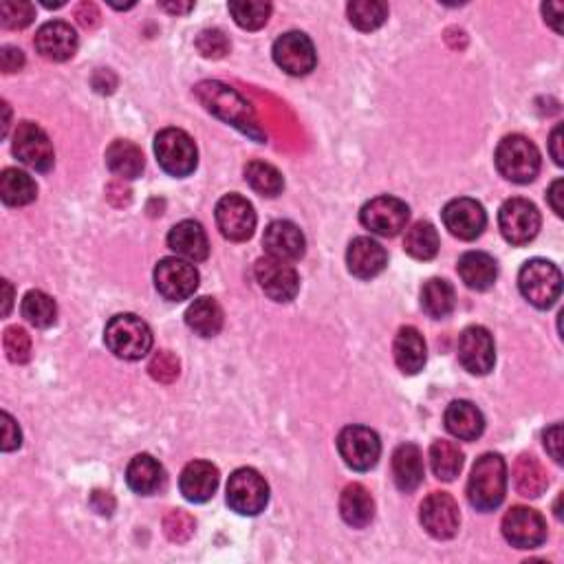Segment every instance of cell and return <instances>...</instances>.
Instances as JSON below:
<instances>
[{
    "label": "cell",
    "instance_id": "14",
    "mask_svg": "<svg viewBox=\"0 0 564 564\" xmlns=\"http://www.w3.org/2000/svg\"><path fill=\"white\" fill-rule=\"evenodd\" d=\"M503 536L516 549H538L547 540V523L536 509L518 505L503 518Z\"/></svg>",
    "mask_w": 564,
    "mask_h": 564
},
{
    "label": "cell",
    "instance_id": "32",
    "mask_svg": "<svg viewBox=\"0 0 564 564\" xmlns=\"http://www.w3.org/2000/svg\"><path fill=\"white\" fill-rule=\"evenodd\" d=\"M186 324L201 338H214L223 329V309L214 298L194 300L186 311Z\"/></svg>",
    "mask_w": 564,
    "mask_h": 564
},
{
    "label": "cell",
    "instance_id": "55",
    "mask_svg": "<svg viewBox=\"0 0 564 564\" xmlns=\"http://www.w3.org/2000/svg\"><path fill=\"white\" fill-rule=\"evenodd\" d=\"M161 7L166 9V12L170 14H188L194 9V3H161Z\"/></svg>",
    "mask_w": 564,
    "mask_h": 564
},
{
    "label": "cell",
    "instance_id": "33",
    "mask_svg": "<svg viewBox=\"0 0 564 564\" xmlns=\"http://www.w3.org/2000/svg\"><path fill=\"white\" fill-rule=\"evenodd\" d=\"M512 479L516 485V492L525 498H538L540 494H545L547 490V472L542 468L540 461L531 454H523L518 457L512 470Z\"/></svg>",
    "mask_w": 564,
    "mask_h": 564
},
{
    "label": "cell",
    "instance_id": "46",
    "mask_svg": "<svg viewBox=\"0 0 564 564\" xmlns=\"http://www.w3.org/2000/svg\"><path fill=\"white\" fill-rule=\"evenodd\" d=\"M150 377L161 384H170L179 377V360L170 351H159L148 364Z\"/></svg>",
    "mask_w": 564,
    "mask_h": 564
},
{
    "label": "cell",
    "instance_id": "49",
    "mask_svg": "<svg viewBox=\"0 0 564 564\" xmlns=\"http://www.w3.org/2000/svg\"><path fill=\"white\" fill-rule=\"evenodd\" d=\"M545 448L551 454V459L556 463H562V426L553 423L551 428L545 430Z\"/></svg>",
    "mask_w": 564,
    "mask_h": 564
},
{
    "label": "cell",
    "instance_id": "25",
    "mask_svg": "<svg viewBox=\"0 0 564 564\" xmlns=\"http://www.w3.org/2000/svg\"><path fill=\"white\" fill-rule=\"evenodd\" d=\"M446 428L452 437L461 441H476L485 430V417L483 412L476 408L472 401H452L446 410Z\"/></svg>",
    "mask_w": 564,
    "mask_h": 564
},
{
    "label": "cell",
    "instance_id": "4",
    "mask_svg": "<svg viewBox=\"0 0 564 564\" xmlns=\"http://www.w3.org/2000/svg\"><path fill=\"white\" fill-rule=\"evenodd\" d=\"M518 287L529 305L551 309L562 294V274L549 260L531 258L518 271Z\"/></svg>",
    "mask_w": 564,
    "mask_h": 564
},
{
    "label": "cell",
    "instance_id": "44",
    "mask_svg": "<svg viewBox=\"0 0 564 564\" xmlns=\"http://www.w3.org/2000/svg\"><path fill=\"white\" fill-rule=\"evenodd\" d=\"M164 531L172 542H186L194 534V518L183 509H172L164 518Z\"/></svg>",
    "mask_w": 564,
    "mask_h": 564
},
{
    "label": "cell",
    "instance_id": "38",
    "mask_svg": "<svg viewBox=\"0 0 564 564\" xmlns=\"http://www.w3.org/2000/svg\"><path fill=\"white\" fill-rule=\"evenodd\" d=\"M404 249L415 260H432L439 254V234L435 225L419 221L410 227L404 238Z\"/></svg>",
    "mask_w": 564,
    "mask_h": 564
},
{
    "label": "cell",
    "instance_id": "10",
    "mask_svg": "<svg viewBox=\"0 0 564 564\" xmlns=\"http://www.w3.org/2000/svg\"><path fill=\"white\" fill-rule=\"evenodd\" d=\"M155 287L170 302H183L199 289V271L183 258H164L155 267Z\"/></svg>",
    "mask_w": 564,
    "mask_h": 564
},
{
    "label": "cell",
    "instance_id": "29",
    "mask_svg": "<svg viewBox=\"0 0 564 564\" xmlns=\"http://www.w3.org/2000/svg\"><path fill=\"white\" fill-rule=\"evenodd\" d=\"M457 271H459L461 280L465 282V287H470L474 291H487L494 285L496 276H498L496 260L485 252L463 254L459 258Z\"/></svg>",
    "mask_w": 564,
    "mask_h": 564
},
{
    "label": "cell",
    "instance_id": "43",
    "mask_svg": "<svg viewBox=\"0 0 564 564\" xmlns=\"http://www.w3.org/2000/svg\"><path fill=\"white\" fill-rule=\"evenodd\" d=\"M3 346H5V353L9 357V362H14V364L29 362V357H31V338H29V333L25 329L9 327L5 331Z\"/></svg>",
    "mask_w": 564,
    "mask_h": 564
},
{
    "label": "cell",
    "instance_id": "34",
    "mask_svg": "<svg viewBox=\"0 0 564 564\" xmlns=\"http://www.w3.org/2000/svg\"><path fill=\"white\" fill-rule=\"evenodd\" d=\"M38 197V186L27 172L18 168H5L0 175V199L5 205L20 208V205H29Z\"/></svg>",
    "mask_w": 564,
    "mask_h": 564
},
{
    "label": "cell",
    "instance_id": "36",
    "mask_svg": "<svg viewBox=\"0 0 564 564\" xmlns=\"http://www.w3.org/2000/svg\"><path fill=\"white\" fill-rule=\"evenodd\" d=\"M430 465L439 481H454L463 468V452L457 443L439 439L430 446Z\"/></svg>",
    "mask_w": 564,
    "mask_h": 564
},
{
    "label": "cell",
    "instance_id": "54",
    "mask_svg": "<svg viewBox=\"0 0 564 564\" xmlns=\"http://www.w3.org/2000/svg\"><path fill=\"white\" fill-rule=\"evenodd\" d=\"M562 126L558 124L556 128H553V133H551V139H549V153L553 157V161H556L558 166H562Z\"/></svg>",
    "mask_w": 564,
    "mask_h": 564
},
{
    "label": "cell",
    "instance_id": "51",
    "mask_svg": "<svg viewBox=\"0 0 564 564\" xmlns=\"http://www.w3.org/2000/svg\"><path fill=\"white\" fill-rule=\"evenodd\" d=\"M75 18L80 20V25L91 29L97 25V20H100V12H97V7L93 3H82L78 9H75Z\"/></svg>",
    "mask_w": 564,
    "mask_h": 564
},
{
    "label": "cell",
    "instance_id": "39",
    "mask_svg": "<svg viewBox=\"0 0 564 564\" xmlns=\"http://www.w3.org/2000/svg\"><path fill=\"white\" fill-rule=\"evenodd\" d=\"M20 311H23V318L29 324H34L36 329H49L58 320L56 302H53V298L47 296L45 291H38V289L29 291V294L23 298Z\"/></svg>",
    "mask_w": 564,
    "mask_h": 564
},
{
    "label": "cell",
    "instance_id": "57",
    "mask_svg": "<svg viewBox=\"0 0 564 564\" xmlns=\"http://www.w3.org/2000/svg\"><path fill=\"white\" fill-rule=\"evenodd\" d=\"M3 111H5V124H3V137H7V130H9V106H7V102H3Z\"/></svg>",
    "mask_w": 564,
    "mask_h": 564
},
{
    "label": "cell",
    "instance_id": "18",
    "mask_svg": "<svg viewBox=\"0 0 564 564\" xmlns=\"http://www.w3.org/2000/svg\"><path fill=\"white\" fill-rule=\"evenodd\" d=\"M459 362L472 375H487L496 364L492 333L485 327H468L459 338Z\"/></svg>",
    "mask_w": 564,
    "mask_h": 564
},
{
    "label": "cell",
    "instance_id": "9",
    "mask_svg": "<svg viewBox=\"0 0 564 564\" xmlns=\"http://www.w3.org/2000/svg\"><path fill=\"white\" fill-rule=\"evenodd\" d=\"M338 450L344 463L355 472L375 468L382 454V441L377 432L366 426H346L338 437Z\"/></svg>",
    "mask_w": 564,
    "mask_h": 564
},
{
    "label": "cell",
    "instance_id": "16",
    "mask_svg": "<svg viewBox=\"0 0 564 564\" xmlns=\"http://www.w3.org/2000/svg\"><path fill=\"white\" fill-rule=\"evenodd\" d=\"M254 276L258 280L260 289L265 291V296L276 302H291L300 291V278L298 271L291 267L287 260L280 258H260L254 269Z\"/></svg>",
    "mask_w": 564,
    "mask_h": 564
},
{
    "label": "cell",
    "instance_id": "11",
    "mask_svg": "<svg viewBox=\"0 0 564 564\" xmlns=\"http://www.w3.org/2000/svg\"><path fill=\"white\" fill-rule=\"evenodd\" d=\"M408 219L410 208L397 197H377L368 201L360 212V221L366 230L384 238H393L406 230Z\"/></svg>",
    "mask_w": 564,
    "mask_h": 564
},
{
    "label": "cell",
    "instance_id": "15",
    "mask_svg": "<svg viewBox=\"0 0 564 564\" xmlns=\"http://www.w3.org/2000/svg\"><path fill=\"white\" fill-rule=\"evenodd\" d=\"M274 62L278 67L294 75V78H302V75H309L313 69H316L318 62V53L313 42L309 40V36L300 34V31H289V34H282L276 42H274Z\"/></svg>",
    "mask_w": 564,
    "mask_h": 564
},
{
    "label": "cell",
    "instance_id": "2",
    "mask_svg": "<svg viewBox=\"0 0 564 564\" xmlns=\"http://www.w3.org/2000/svg\"><path fill=\"white\" fill-rule=\"evenodd\" d=\"M507 492V465L501 454H483L476 459L470 481L468 501L476 512H494L501 507Z\"/></svg>",
    "mask_w": 564,
    "mask_h": 564
},
{
    "label": "cell",
    "instance_id": "42",
    "mask_svg": "<svg viewBox=\"0 0 564 564\" xmlns=\"http://www.w3.org/2000/svg\"><path fill=\"white\" fill-rule=\"evenodd\" d=\"M36 18V9L27 0H5L0 3V23L7 29H25Z\"/></svg>",
    "mask_w": 564,
    "mask_h": 564
},
{
    "label": "cell",
    "instance_id": "26",
    "mask_svg": "<svg viewBox=\"0 0 564 564\" xmlns=\"http://www.w3.org/2000/svg\"><path fill=\"white\" fill-rule=\"evenodd\" d=\"M393 353L399 371L404 375H417L419 371H423V366H426L428 360L426 342H423V335L415 327L399 329L393 344Z\"/></svg>",
    "mask_w": 564,
    "mask_h": 564
},
{
    "label": "cell",
    "instance_id": "21",
    "mask_svg": "<svg viewBox=\"0 0 564 564\" xmlns=\"http://www.w3.org/2000/svg\"><path fill=\"white\" fill-rule=\"evenodd\" d=\"M346 265H349V271L355 278L371 280L386 269L388 254L375 238L360 236L353 238L349 245V252H346Z\"/></svg>",
    "mask_w": 564,
    "mask_h": 564
},
{
    "label": "cell",
    "instance_id": "24",
    "mask_svg": "<svg viewBox=\"0 0 564 564\" xmlns=\"http://www.w3.org/2000/svg\"><path fill=\"white\" fill-rule=\"evenodd\" d=\"M168 247L177 256L192 260V263H201L210 254L208 236L197 221H181L172 227L168 234Z\"/></svg>",
    "mask_w": 564,
    "mask_h": 564
},
{
    "label": "cell",
    "instance_id": "47",
    "mask_svg": "<svg viewBox=\"0 0 564 564\" xmlns=\"http://www.w3.org/2000/svg\"><path fill=\"white\" fill-rule=\"evenodd\" d=\"M20 443H23V432H20L14 417L9 412H3V443H0L3 452L18 450Z\"/></svg>",
    "mask_w": 564,
    "mask_h": 564
},
{
    "label": "cell",
    "instance_id": "45",
    "mask_svg": "<svg viewBox=\"0 0 564 564\" xmlns=\"http://www.w3.org/2000/svg\"><path fill=\"white\" fill-rule=\"evenodd\" d=\"M197 49L201 51L203 58L219 60L230 51V40H227L221 29H205L197 38Z\"/></svg>",
    "mask_w": 564,
    "mask_h": 564
},
{
    "label": "cell",
    "instance_id": "48",
    "mask_svg": "<svg viewBox=\"0 0 564 564\" xmlns=\"http://www.w3.org/2000/svg\"><path fill=\"white\" fill-rule=\"evenodd\" d=\"M25 67V53L18 47H3L0 49V69L5 73H16Z\"/></svg>",
    "mask_w": 564,
    "mask_h": 564
},
{
    "label": "cell",
    "instance_id": "50",
    "mask_svg": "<svg viewBox=\"0 0 564 564\" xmlns=\"http://www.w3.org/2000/svg\"><path fill=\"white\" fill-rule=\"evenodd\" d=\"M547 199H549V205H551V210L556 212L558 216H564V181L562 179H556L551 183V188L547 192Z\"/></svg>",
    "mask_w": 564,
    "mask_h": 564
},
{
    "label": "cell",
    "instance_id": "20",
    "mask_svg": "<svg viewBox=\"0 0 564 564\" xmlns=\"http://www.w3.org/2000/svg\"><path fill=\"white\" fill-rule=\"evenodd\" d=\"M34 45L45 60L67 62L75 56V51H78V34H75V29L69 23H64V20H51V23L38 29Z\"/></svg>",
    "mask_w": 564,
    "mask_h": 564
},
{
    "label": "cell",
    "instance_id": "17",
    "mask_svg": "<svg viewBox=\"0 0 564 564\" xmlns=\"http://www.w3.org/2000/svg\"><path fill=\"white\" fill-rule=\"evenodd\" d=\"M421 525L432 538L450 540L457 536L461 525L459 505L446 492H432L426 501L421 503Z\"/></svg>",
    "mask_w": 564,
    "mask_h": 564
},
{
    "label": "cell",
    "instance_id": "28",
    "mask_svg": "<svg viewBox=\"0 0 564 564\" xmlns=\"http://www.w3.org/2000/svg\"><path fill=\"white\" fill-rule=\"evenodd\" d=\"M126 481L133 492L150 496L164 487L166 474L164 468H161V463L150 457V454H137V457L128 463Z\"/></svg>",
    "mask_w": 564,
    "mask_h": 564
},
{
    "label": "cell",
    "instance_id": "3",
    "mask_svg": "<svg viewBox=\"0 0 564 564\" xmlns=\"http://www.w3.org/2000/svg\"><path fill=\"white\" fill-rule=\"evenodd\" d=\"M104 342L117 357L135 362L153 349V331L135 313H119L106 324Z\"/></svg>",
    "mask_w": 564,
    "mask_h": 564
},
{
    "label": "cell",
    "instance_id": "8",
    "mask_svg": "<svg viewBox=\"0 0 564 564\" xmlns=\"http://www.w3.org/2000/svg\"><path fill=\"white\" fill-rule=\"evenodd\" d=\"M540 212L527 199H509L498 212V227L507 243L523 247L534 241L540 232Z\"/></svg>",
    "mask_w": 564,
    "mask_h": 564
},
{
    "label": "cell",
    "instance_id": "52",
    "mask_svg": "<svg viewBox=\"0 0 564 564\" xmlns=\"http://www.w3.org/2000/svg\"><path fill=\"white\" fill-rule=\"evenodd\" d=\"M542 14H545V20L553 27L556 34H562V5L560 3H547L542 5Z\"/></svg>",
    "mask_w": 564,
    "mask_h": 564
},
{
    "label": "cell",
    "instance_id": "53",
    "mask_svg": "<svg viewBox=\"0 0 564 564\" xmlns=\"http://www.w3.org/2000/svg\"><path fill=\"white\" fill-rule=\"evenodd\" d=\"M91 505L97 514H104V516H111L113 514V507H115V501H113V496L108 494V492H95L93 498H91Z\"/></svg>",
    "mask_w": 564,
    "mask_h": 564
},
{
    "label": "cell",
    "instance_id": "30",
    "mask_svg": "<svg viewBox=\"0 0 564 564\" xmlns=\"http://www.w3.org/2000/svg\"><path fill=\"white\" fill-rule=\"evenodd\" d=\"M340 514L346 525L364 529L375 516V501L364 485L353 483L340 496Z\"/></svg>",
    "mask_w": 564,
    "mask_h": 564
},
{
    "label": "cell",
    "instance_id": "5",
    "mask_svg": "<svg viewBox=\"0 0 564 564\" xmlns=\"http://www.w3.org/2000/svg\"><path fill=\"white\" fill-rule=\"evenodd\" d=\"M496 168L512 183H531L540 172V153L523 135H507L496 148Z\"/></svg>",
    "mask_w": 564,
    "mask_h": 564
},
{
    "label": "cell",
    "instance_id": "35",
    "mask_svg": "<svg viewBox=\"0 0 564 564\" xmlns=\"http://www.w3.org/2000/svg\"><path fill=\"white\" fill-rule=\"evenodd\" d=\"M457 305V294L448 280L432 278L421 289V309L428 313L430 318L443 320L448 318Z\"/></svg>",
    "mask_w": 564,
    "mask_h": 564
},
{
    "label": "cell",
    "instance_id": "6",
    "mask_svg": "<svg viewBox=\"0 0 564 564\" xmlns=\"http://www.w3.org/2000/svg\"><path fill=\"white\" fill-rule=\"evenodd\" d=\"M155 155L159 166L170 177H190L199 164L197 144L181 128H166L155 137Z\"/></svg>",
    "mask_w": 564,
    "mask_h": 564
},
{
    "label": "cell",
    "instance_id": "56",
    "mask_svg": "<svg viewBox=\"0 0 564 564\" xmlns=\"http://www.w3.org/2000/svg\"><path fill=\"white\" fill-rule=\"evenodd\" d=\"M3 289H5V309H3V313H5V316H9V311H12V300H14V291H12V285H9V280H3Z\"/></svg>",
    "mask_w": 564,
    "mask_h": 564
},
{
    "label": "cell",
    "instance_id": "23",
    "mask_svg": "<svg viewBox=\"0 0 564 564\" xmlns=\"http://www.w3.org/2000/svg\"><path fill=\"white\" fill-rule=\"evenodd\" d=\"M219 487V470L208 461H192L179 476V490L190 503H208Z\"/></svg>",
    "mask_w": 564,
    "mask_h": 564
},
{
    "label": "cell",
    "instance_id": "1",
    "mask_svg": "<svg viewBox=\"0 0 564 564\" xmlns=\"http://www.w3.org/2000/svg\"><path fill=\"white\" fill-rule=\"evenodd\" d=\"M194 91H197L201 104L208 108L212 115L223 119L225 124H232L247 137L258 141V144H265L267 135L263 133V128L258 126L254 108L249 106V102L243 100V97L232 89V86L208 80V82L197 84V89Z\"/></svg>",
    "mask_w": 564,
    "mask_h": 564
},
{
    "label": "cell",
    "instance_id": "31",
    "mask_svg": "<svg viewBox=\"0 0 564 564\" xmlns=\"http://www.w3.org/2000/svg\"><path fill=\"white\" fill-rule=\"evenodd\" d=\"M106 166L119 179H137L144 172V153L133 141L117 139L106 150Z\"/></svg>",
    "mask_w": 564,
    "mask_h": 564
},
{
    "label": "cell",
    "instance_id": "41",
    "mask_svg": "<svg viewBox=\"0 0 564 564\" xmlns=\"http://www.w3.org/2000/svg\"><path fill=\"white\" fill-rule=\"evenodd\" d=\"M230 14L238 27L256 31L267 25L271 5L265 3V0H234V3H230Z\"/></svg>",
    "mask_w": 564,
    "mask_h": 564
},
{
    "label": "cell",
    "instance_id": "40",
    "mask_svg": "<svg viewBox=\"0 0 564 564\" xmlns=\"http://www.w3.org/2000/svg\"><path fill=\"white\" fill-rule=\"evenodd\" d=\"M351 25L360 31H375L386 23L388 18V5L379 3V0H353L346 7Z\"/></svg>",
    "mask_w": 564,
    "mask_h": 564
},
{
    "label": "cell",
    "instance_id": "37",
    "mask_svg": "<svg viewBox=\"0 0 564 564\" xmlns=\"http://www.w3.org/2000/svg\"><path fill=\"white\" fill-rule=\"evenodd\" d=\"M245 181L260 197L267 199H274L285 190V179H282L278 168L267 164V161H249L245 168Z\"/></svg>",
    "mask_w": 564,
    "mask_h": 564
},
{
    "label": "cell",
    "instance_id": "12",
    "mask_svg": "<svg viewBox=\"0 0 564 564\" xmlns=\"http://www.w3.org/2000/svg\"><path fill=\"white\" fill-rule=\"evenodd\" d=\"M14 155L36 172H49L56 164L49 135L34 122H20L14 133Z\"/></svg>",
    "mask_w": 564,
    "mask_h": 564
},
{
    "label": "cell",
    "instance_id": "7",
    "mask_svg": "<svg viewBox=\"0 0 564 564\" xmlns=\"http://www.w3.org/2000/svg\"><path fill=\"white\" fill-rule=\"evenodd\" d=\"M269 503V485L252 468L236 470L227 481V505L241 516H258Z\"/></svg>",
    "mask_w": 564,
    "mask_h": 564
},
{
    "label": "cell",
    "instance_id": "22",
    "mask_svg": "<svg viewBox=\"0 0 564 564\" xmlns=\"http://www.w3.org/2000/svg\"><path fill=\"white\" fill-rule=\"evenodd\" d=\"M265 252L271 258L280 260H298L305 256L307 241L300 227L291 221H274L267 225L265 236H263Z\"/></svg>",
    "mask_w": 564,
    "mask_h": 564
},
{
    "label": "cell",
    "instance_id": "19",
    "mask_svg": "<svg viewBox=\"0 0 564 564\" xmlns=\"http://www.w3.org/2000/svg\"><path fill=\"white\" fill-rule=\"evenodd\" d=\"M443 225L459 241H476L485 230L487 214L474 199H454L443 208Z\"/></svg>",
    "mask_w": 564,
    "mask_h": 564
},
{
    "label": "cell",
    "instance_id": "27",
    "mask_svg": "<svg viewBox=\"0 0 564 564\" xmlns=\"http://www.w3.org/2000/svg\"><path fill=\"white\" fill-rule=\"evenodd\" d=\"M423 454L415 443H401L393 452V476L401 492H415L423 483Z\"/></svg>",
    "mask_w": 564,
    "mask_h": 564
},
{
    "label": "cell",
    "instance_id": "13",
    "mask_svg": "<svg viewBox=\"0 0 564 564\" xmlns=\"http://www.w3.org/2000/svg\"><path fill=\"white\" fill-rule=\"evenodd\" d=\"M216 225L227 241L243 243L254 236L256 212L254 205L241 194H227L216 203Z\"/></svg>",
    "mask_w": 564,
    "mask_h": 564
}]
</instances>
